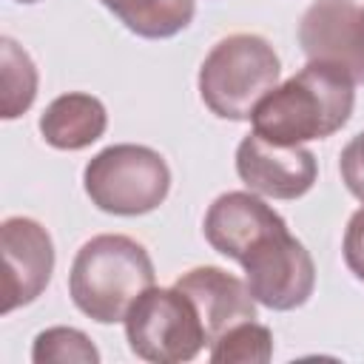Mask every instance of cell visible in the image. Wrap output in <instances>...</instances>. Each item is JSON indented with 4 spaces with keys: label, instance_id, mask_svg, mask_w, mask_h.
Here are the masks:
<instances>
[{
    "label": "cell",
    "instance_id": "6da1fadb",
    "mask_svg": "<svg viewBox=\"0 0 364 364\" xmlns=\"http://www.w3.org/2000/svg\"><path fill=\"white\" fill-rule=\"evenodd\" d=\"M355 105V80L333 65L307 60V65L276 85L253 111V131L270 142L301 145L341 131Z\"/></svg>",
    "mask_w": 364,
    "mask_h": 364
},
{
    "label": "cell",
    "instance_id": "30bf717a",
    "mask_svg": "<svg viewBox=\"0 0 364 364\" xmlns=\"http://www.w3.org/2000/svg\"><path fill=\"white\" fill-rule=\"evenodd\" d=\"M358 6L353 0H316L299 23V46L307 60L344 68L355 85L364 82L358 54Z\"/></svg>",
    "mask_w": 364,
    "mask_h": 364
},
{
    "label": "cell",
    "instance_id": "277c9868",
    "mask_svg": "<svg viewBox=\"0 0 364 364\" xmlns=\"http://www.w3.org/2000/svg\"><path fill=\"white\" fill-rule=\"evenodd\" d=\"M82 188L102 213L142 216L156 210L171 191L165 156L148 145L119 142L102 148L82 171Z\"/></svg>",
    "mask_w": 364,
    "mask_h": 364
},
{
    "label": "cell",
    "instance_id": "9a60e30c",
    "mask_svg": "<svg viewBox=\"0 0 364 364\" xmlns=\"http://www.w3.org/2000/svg\"><path fill=\"white\" fill-rule=\"evenodd\" d=\"M208 358L213 364H264L273 358V333L256 318L239 321L210 341Z\"/></svg>",
    "mask_w": 364,
    "mask_h": 364
},
{
    "label": "cell",
    "instance_id": "ac0fdd59",
    "mask_svg": "<svg viewBox=\"0 0 364 364\" xmlns=\"http://www.w3.org/2000/svg\"><path fill=\"white\" fill-rule=\"evenodd\" d=\"M341 253H344L350 273L358 282H364V208H358L350 216L347 230H344V242H341Z\"/></svg>",
    "mask_w": 364,
    "mask_h": 364
},
{
    "label": "cell",
    "instance_id": "5bb4252c",
    "mask_svg": "<svg viewBox=\"0 0 364 364\" xmlns=\"http://www.w3.org/2000/svg\"><path fill=\"white\" fill-rule=\"evenodd\" d=\"M37 97V65L23 46L0 37V117L17 119Z\"/></svg>",
    "mask_w": 364,
    "mask_h": 364
},
{
    "label": "cell",
    "instance_id": "7c38bea8",
    "mask_svg": "<svg viewBox=\"0 0 364 364\" xmlns=\"http://www.w3.org/2000/svg\"><path fill=\"white\" fill-rule=\"evenodd\" d=\"M108 128V111L94 94L68 91L54 97L40 114V134L57 151H82Z\"/></svg>",
    "mask_w": 364,
    "mask_h": 364
},
{
    "label": "cell",
    "instance_id": "5b68a950",
    "mask_svg": "<svg viewBox=\"0 0 364 364\" xmlns=\"http://www.w3.org/2000/svg\"><path fill=\"white\" fill-rule=\"evenodd\" d=\"M125 338L136 358L182 364L202 353L208 333L196 304L179 287H148L125 316Z\"/></svg>",
    "mask_w": 364,
    "mask_h": 364
},
{
    "label": "cell",
    "instance_id": "52a82bcc",
    "mask_svg": "<svg viewBox=\"0 0 364 364\" xmlns=\"http://www.w3.org/2000/svg\"><path fill=\"white\" fill-rule=\"evenodd\" d=\"M236 173L259 196L299 199L316 185L318 162L304 145L270 142L250 131L236 148Z\"/></svg>",
    "mask_w": 364,
    "mask_h": 364
},
{
    "label": "cell",
    "instance_id": "8fae6325",
    "mask_svg": "<svg viewBox=\"0 0 364 364\" xmlns=\"http://www.w3.org/2000/svg\"><path fill=\"white\" fill-rule=\"evenodd\" d=\"M173 287H179L196 304L202 324H205V333H208V347L228 327L256 318L259 301L253 299L247 282L236 279L233 273H228L222 267H213V264L193 267V270L182 273L173 282Z\"/></svg>",
    "mask_w": 364,
    "mask_h": 364
},
{
    "label": "cell",
    "instance_id": "7a4b0ae2",
    "mask_svg": "<svg viewBox=\"0 0 364 364\" xmlns=\"http://www.w3.org/2000/svg\"><path fill=\"white\" fill-rule=\"evenodd\" d=\"M154 282V262L136 239L100 233L77 250L68 270V296L82 316L117 324Z\"/></svg>",
    "mask_w": 364,
    "mask_h": 364
},
{
    "label": "cell",
    "instance_id": "2e32d148",
    "mask_svg": "<svg viewBox=\"0 0 364 364\" xmlns=\"http://www.w3.org/2000/svg\"><path fill=\"white\" fill-rule=\"evenodd\" d=\"M31 361L34 364H97L100 350L94 341L77 330V327H48L37 333L31 344Z\"/></svg>",
    "mask_w": 364,
    "mask_h": 364
},
{
    "label": "cell",
    "instance_id": "ba28073f",
    "mask_svg": "<svg viewBox=\"0 0 364 364\" xmlns=\"http://www.w3.org/2000/svg\"><path fill=\"white\" fill-rule=\"evenodd\" d=\"M3 247V316L31 304L51 282L54 242L48 230L28 216H9L0 225Z\"/></svg>",
    "mask_w": 364,
    "mask_h": 364
},
{
    "label": "cell",
    "instance_id": "8992f818",
    "mask_svg": "<svg viewBox=\"0 0 364 364\" xmlns=\"http://www.w3.org/2000/svg\"><path fill=\"white\" fill-rule=\"evenodd\" d=\"M242 267L253 299L270 310H296L313 296V256L290 230H279L264 239L245 256Z\"/></svg>",
    "mask_w": 364,
    "mask_h": 364
},
{
    "label": "cell",
    "instance_id": "ffe728a7",
    "mask_svg": "<svg viewBox=\"0 0 364 364\" xmlns=\"http://www.w3.org/2000/svg\"><path fill=\"white\" fill-rule=\"evenodd\" d=\"M17 3H37V0H17Z\"/></svg>",
    "mask_w": 364,
    "mask_h": 364
},
{
    "label": "cell",
    "instance_id": "4fadbf2b",
    "mask_svg": "<svg viewBox=\"0 0 364 364\" xmlns=\"http://www.w3.org/2000/svg\"><path fill=\"white\" fill-rule=\"evenodd\" d=\"M128 31L145 40H168L193 20V0H100Z\"/></svg>",
    "mask_w": 364,
    "mask_h": 364
},
{
    "label": "cell",
    "instance_id": "d6986e66",
    "mask_svg": "<svg viewBox=\"0 0 364 364\" xmlns=\"http://www.w3.org/2000/svg\"><path fill=\"white\" fill-rule=\"evenodd\" d=\"M355 34H358V54H361V65H364V9H358V26H355Z\"/></svg>",
    "mask_w": 364,
    "mask_h": 364
},
{
    "label": "cell",
    "instance_id": "3957f363",
    "mask_svg": "<svg viewBox=\"0 0 364 364\" xmlns=\"http://www.w3.org/2000/svg\"><path fill=\"white\" fill-rule=\"evenodd\" d=\"M282 63L259 34H230L219 40L199 65V97L219 119L245 122L256 105L279 85Z\"/></svg>",
    "mask_w": 364,
    "mask_h": 364
},
{
    "label": "cell",
    "instance_id": "9c48e42d",
    "mask_svg": "<svg viewBox=\"0 0 364 364\" xmlns=\"http://www.w3.org/2000/svg\"><path fill=\"white\" fill-rule=\"evenodd\" d=\"M202 230L216 253L242 264L264 239L287 230V222L253 191H228L210 202Z\"/></svg>",
    "mask_w": 364,
    "mask_h": 364
},
{
    "label": "cell",
    "instance_id": "e0dca14e",
    "mask_svg": "<svg viewBox=\"0 0 364 364\" xmlns=\"http://www.w3.org/2000/svg\"><path fill=\"white\" fill-rule=\"evenodd\" d=\"M338 173L344 188L364 205V131H358L338 154Z\"/></svg>",
    "mask_w": 364,
    "mask_h": 364
}]
</instances>
